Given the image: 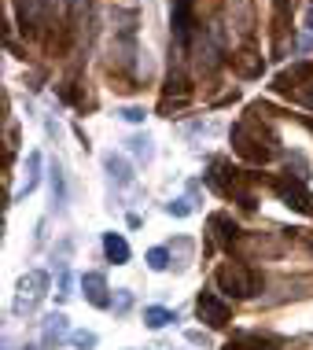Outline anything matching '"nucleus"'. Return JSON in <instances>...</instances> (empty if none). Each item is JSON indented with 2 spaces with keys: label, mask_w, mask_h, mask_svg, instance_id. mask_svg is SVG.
Returning <instances> with one entry per match:
<instances>
[{
  "label": "nucleus",
  "mask_w": 313,
  "mask_h": 350,
  "mask_svg": "<svg viewBox=\"0 0 313 350\" xmlns=\"http://www.w3.org/2000/svg\"><path fill=\"white\" fill-rule=\"evenodd\" d=\"M214 288L221 291V295H229L232 302H240V299L258 295L265 288V277L254 273L251 266H243V262H225V266H217V273H214Z\"/></svg>",
  "instance_id": "nucleus-1"
},
{
  "label": "nucleus",
  "mask_w": 313,
  "mask_h": 350,
  "mask_svg": "<svg viewBox=\"0 0 313 350\" xmlns=\"http://www.w3.org/2000/svg\"><path fill=\"white\" fill-rule=\"evenodd\" d=\"M232 151L240 159H247V163L262 166V163H269V159L277 155V144H258V137H251L247 122H236L232 126Z\"/></svg>",
  "instance_id": "nucleus-2"
},
{
  "label": "nucleus",
  "mask_w": 313,
  "mask_h": 350,
  "mask_svg": "<svg viewBox=\"0 0 313 350\" xmlns=\"http://www.w3.org/2000/svg\"><path fill=\"white\" fill-rule=\"evenodd\" d=\"M273 192L280 196V203L284 206H291V211H299V214H306L313 217V192L306 188V181H299V177H273Z\"/></svg>",
  "instance_id": "nucleus-3"
},
{
  "label": "nucleus",
  "mask_w": 313,
  "mask_h": 350,
  "mask_svg": "<svg viewBox=\"0 0 313 350\" xmlns=\"http://www.w3.org/2000/svg\"><path fill=\"white\" fill-rule=\"evenodd\" d=\"M195 314L206 328H229L232 321V306L225 299H217V288H203L195 299Z\"/></svg>",
  "instance_id": "nucleus-4"
},
{
  "label": "nucleus",
  "mask_w": 313,
  "mask_h": 350,
  "mask_svg": "<svg viewBox=\"0 0 313 350\" xmlns=\"http://www.w3.org/2000/svg\"><path fill=\"white\" fill-rule=\"evenodd\" d=\"M44 295H49V273H44V269H33V273H26V277L18 280L15 310H18V314H33V310L44 302Z\"/></svg>",
  "instance_id": "nucleus-5"
},
{
  "label": "nucleus",
  "mask_w": 313,
  "mask_h": 350,
  "mask_svg": "<svg viewBox=\"0 0 313 350\" xmlns=\"http://www.w3.org/2000/svg\"><path fill=\"white\" fill-rule=\"evenodd\" d=\"M81 291H85V299H89L96 310H111V302H115L107 295V277H103V273H85V277H81Z\"/></svg>",
  "instance_id": "nucleus-6"
},
{
  "label": "nucleus",
  "mask_w": 313,
  "mask_h": 350,
  "mask_svg": "<svg viewBox=\"0 0 313 350\" xmlns=\"http://www.w3.org/2000/svg\"><path fill=\"white\" fill-rule=\"evenodd\" d=\"M210 229H214V236H217V243H221V247H236V243L243 240V229L232 221V214H225V211L210 214Z\"/></svg>",
  "instance_id": "nucleus-7"
},
{
  "label": "nucleus",
  "mask_w": 313,
  "mask_h": 350,
  "mask_svg": "<svg viewBox=\"0 0 313 350\" xmlns=\"http://www.w3.org/2000/svg\"><path fill=\"white\" fill-rule=\"evenodd\" d=\"M192 8L195 0H174V37L181 44L192 37Z\"/></svg>",
  "instance_id": "nucleus-8"
},
{
  "label": "nucleus",
  "mask_w": 313,
  "mask_h": 350,
  "mask_svg": "<svg viewBox=\"0 0 313 350\" xmlns=\"http://www.w3.org/2000/svg\"><path fill=\"white\" fill-rule=\"evenodd\" d=\"M103 254H107V258L115 262V266H126L133 251H129V243L122 240L118 232H103Z\"/></svg>",
  "instance_id": "nucleus-9"
},
{
  "label": "nucleus",
  "mask_w": 313,
  "mask_h": 350,
  "mask_svg": "<svg viewBox=\"0 0 313 350\" xmlns=\"http://www.w3.org/2000/svg\"><path fill=\"white\" fill-rule=\"evenodd\" d=\"M103 170H107V174H111V181H115L118 188H129V185H133L129 163H126V159H118L115 151H111V155H103Z\"/></svg>",
  "instance_id": "nucleus-10"
},
{
  "label": "nucleus",
  "mask_w": 313,
  "mask_h": 350,
  "mask_svg": "<svg viewBox=\"0 0 313 350\" xmlns=\"http://www.w3.org/2000/svg\"><path fill=\"white\" fill-rule=\"evenodd\" d=\"M41 332H44V347H55L59 339H70V332H66V317H63V314H49V317H44Z\"/></svg>",
  "instance_id": "nucleus-11"
},
{
  "label": "nucleus",
  "mask_w": 313,
  "mask_h": 350,
  "mask_svg": "<svg viewBox=\"0 0 313 350\" xmlns=\"http://www.w3.org/2000/svg\"><path fill=\"white\" fill-rule=\"evenodd\" d=\"M299 81H313V63H295L291 70H284L280 78H277V89H291V85H299Z\"/></svg>",
  "instance_id": "nucleus-12"
},
{
  "label": "nucleus",
  "mask_w": 313,
  "mask_h": 350,
  "mask_svg": "<svg viewBox=\"0 0 313 350\" xmlns=\"http://www.w3.org/2000/svg\"><path fill=\"white\" fill-rule=\"evenodd\" d=\"M169 321H177V314H174V310H166V306H148L144 310V325L148 328H166Z\"/></svg>",
  "instance_id": "nucleus-13"
},
{
  "label": "nucleus",
  "mask_w": 313,
  "mask_h": 350,
  "mask_svg": "<svg viewBox=\"0 0 313 350\" xmlns=\"http://www.w3.org/2000/svg\"><path fill=\"white\" fill-rule=\"evenodd\" d=\"M37 181H41V155L33 151V155H30V177H26V185L15 192V203H18V200H26V196H30L33 188H37Z\"/></svg>",
  "instance_id": "nucleus-14"
},
{
  "label": "nucleus",
  "mask_w": 313,
  "mask_h": 350,
  "mask_svg": "<svg viewBox=\"0 0 313 350\" xmlns=\"http://www.w3.org/2000/svg\"><path fill=\"white\" fill-rule=\"evenodd\" d=\"M52 203L63 206L66 203V181H63V166L52 163Z\"/></svg>",
  "instance_id": "nucleus-15"
},
{
  "label": "nucleus",
  "mask_w": 313,
  "mask_h": 350,
  "mask_svg": "<svg viewBox=\"0 0 313 350\" xmlns=\"http://www.w3.org/2000/svg\"><path fill=\"white\" fill-rule=\"evenodd\" d=\"M96 343H100V336L89 332V328H74V332H70V347L74 350H92Z\"/></svg>",
  "instance_id": "nucleus-16"
},
{
  "label": "nucleus",
  "mask_w": 313,
  "mask_h": 350,
  "mask_svg": "<svg viewBox=\"0 0 313 350\" xmlns=\"http://www.w3.org/2000/svg\"><path fill=\"white\" fill-rule=\"evenodd\" d=\"M148 266L155 269V273L169 269V247H151V251H148Z\"/></svg>",
  "instance_id": "nucleus-17"
},
{
  "label": "nucleus",
  "mask_w": 313,
  "mask_h": 350,
  "mask_svg": "<svg viewBox=\"0 0 313 350\" xmlns=\"http://www.w3.org/2000/svg\"><path fill=\"white\" fill-rule=\"evenodd\" d=\"M111 310H115V314H129L133 310V291H115V302H111Z\"/></svg>",
  "instance_id": "nucleus-18"
},
{
  "label": "nucleus",
  "mask_w": 313,
  "mask_h": 350,
  "mask_svg": "<svg viewBox=\"0 0 313 350\" xmlns=\"http://www.w3.org/2000/svg\"><path fill=\"white\" fill-rule=\"evenodd\" d=\"M129 151H133V155H140V159H151V155H155L148 137H133V140H129Z\"/></svg>",
  "instance_id": "nucleus-19"
},
{
  "label": "nucleus",
  "mask_w": 313,
  "mask_h": 350,
  "mask_svg": "<svg viewBox=\"0 0 313 350\" xmlns=\"http://www.w3.org/2000/svg\"><path fill=\"white\" fill-rule=\"evenodd\" d=\"M166 214L169 217H188V214H192V203H188V200H174V203H166Z\"/></svg>",
  "instance_id": "nucleus-20"
},
{
  "label": "nucleus",
  "mask_w": 313,
  "mask_h": 350,
  "mask_svg": "<svg viewBox=\"0 0 313 350\" xmlns=\"http://www.w3.org/2000/svg\"><path fill=\"white\" fill-rule=\"evenodd\" d=\"M232 200H236V203H240V206H243V211H258V200H254V192H243V188H240V192H236V196H232Z\"/></svg>",
  "instance_id": "nucleus-21"
},
{
  "label": "nucleus",
  "mask_w": 313,
  "mask_h": 350,
  "mask_svg": "<svg viewBox=\"0 0 313 350\" xmlns=\"http://www.w3.org/2000/svg\"><path fill=\"white\" fill-rule=\"evenodd\" d=\"M122 118L137 126V122H144V118H148V111H144V107H122Z\"/></svg>",
  "instance_id": "nucleus-22"
},
{
  "label": "nucleus",
  "mask_w": 313,
  "mask_h": 350,
  "mask_svg": "<svg viewBox=\"0 0 313 350\" xmlns=\"http://www.w3.org/2000/svg\"><path fill=\"white\" fill-rule=\"evenodd\" d=\"M188 343H206V332H188Z\"/></svg>",
  "instance_id": "nucleus-23"
},
{
  "label": "nucleus",
  "mask_w": 313,
  "mask_h": 350,
  "mask_svg": "<svg viewBox=\"0 0 313 350\" xmlns=\"http://www.w3.org/2000/svg\"><path fill=\"white\" fill-rule=\"evenodd\" d=\"M302 103H306V107H313V89H310V92H302Z\"/></svg>",
  "instance_id": "nucleus-24"
},
{
  "label": "nucleus",
  "mask_w": 313,
  "mask_h": 350,
  "mask_svg": "<svg viewBox=\"0 0 313 350\" xmlns=\"http://www.w3.org/2000/svg\"><path fill=\"white\" fill-rule=\"evenodd\" d=\"M302 126H306V129H310V133H313V118H310V115H306V118H302Z\"/></svg>",
  "instance_id": "nucleus-25"
},
{
  "label": "nucleus",
  "mask_w": 313,
  "mask_h": 350,
  "mask_svg": "<svg viewBox=\"0 0 313 350\" xmlns=\"http://www.w3.org/2000/svg\"><path fill=\"white\" fill-rule=\"evenodd\" d=\"M23 350H37V347H23Z\"/></svg>",
  "instance_id": "nucleus-26"
}]
</instances>
